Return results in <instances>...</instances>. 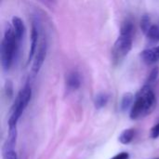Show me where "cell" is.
Masks as SVG:
<instances>
[{
    "label": "cell",
    "mask_w": 159,
    "mask_h": 159,
    "mask_svg": "<svg viewBox=\"0 0 159 159\" xmlns=\"http://www.w3.org/2000/svg\"><path fill=\"white\" fill-rule=\"evenodd\" d=\"M157 106V97L150 86L144 85L135 95L129 116L136 120L150 115Z\"/></svg>",
    "instance_id": "obj_1"
},
{
    "label": "cell",
    "mask_w": 159,
    "mask_h": 159,
    "mask_svg": "<svg viewBox=\"0 0 159 159\" xmlns=\"http://www.w3.org/2000/svg\"><path fill=\"white\" fill-rule=\"evenodd\" d=\"M19 41L16 38L12 25L8 24L5 30L4 37L1 43V65L5 71L9 70L14 59L16 58Z\"/></svg>",
    "instance_id": "obj_2"
},
{
    "label": "cell",
    "mask_w": 159,
    "mask_h": 159,
    "mask_svg": "<svg viewBox=\"0 0 159 159\" xmlns=\"http://www.w3.org/2000/svg\"><path fill=\"white\" fill-rule=\"evenodd\" d=\"M32 97V89L29 85H25L18 93L15 102L10 110V116L8 118V128L17 127V123L22 115L23 111L28 106V103Z\"/></svg>",
    "instance_id": "obj_3"
},
{
    "label": "cell",
    "mask_w": 159,
    "mask_h": 159,
    "mask_svg": "<svg viewBox=\"0 0 159 159\" xmlns=\"http://www.w3.org/2000/svg\"><path fill=\"white\" fill-rule=\"evenodd\" d=\"M132 48V36L120 35L115 42L112 48V61L115 65L120 63L121 61L129 53Z\"/></svg>",
    "instance_id": "obj_4"
},
{
    "label": "cell",
    "mask_w": 159,
    "mask_h": 159,
    "mask_svg": "<svg viewBox=\"0 0 159 159\" xmlns=\"http://www.w3.org/2000/svg\"><path fill=\"white\" fill-rule=\"evenodd\" d=\"M46 54H47V42L45 39H43L40 43V46L35 53V56L34 58V61H33V65H32V72L34 75L38 74V72L40 71L43 62L45 61L46 58Z\"/></svg>",
    "instance_id": "obj_5"
},
{
    "label": "cell",
    "mask_w": 159,
    "mask_h": 159,
    "mask_svg": "<svg viewBox=\"0 0 159 159\" xmlns=\"http://www.w3.org/2000/svg\"><path fill=\"white\" fill-rule=\"evenodd\" d=\"M39 37V29L35 21L33 22L32 24V32H31V46H30V50H29V55H28V61H32L35 53L37 51V41Z\"/></svg>",
    "instance_id": "obj_6"
},
{
    "label": "cell",
    "mask_w": 159,
    "mask_h": 159,
    "mask_svg": "<svg viewBox=\"0 0 159 159\" xmlns=\"http://www.w3.org/2000/svg\"><path fill=\"white\" fill-rule=\"evenodd\" d=\"M141 58L143 62L150 65L159 61V45L148 49H144L141 53Z\"/></svg>",
    "instance_id": "obj_7"
},
{
    "label": "cell",
    "mask_w": 159,
    "mask_h": 159,
    "mask_svg": "<svg viewBox=\"0 0 159 159\" xmlns=\"http://www.w3.org/2000/svg\"><path fill=\"white\" fill-rule=\"evenodd\" d=\"M81 82V75L77 71H72L66 75V87L71 90L78 89Z\"/></svg>",
    "instance_id": "obj_8"
},
{
    "label": "cell",
    "mask_w": 159,
    "mask_h": 159,
    "mask_svg": "<svg viewBox=\"0 0 159 159\" xmlns=\"http://www.w3.org/2000/svg\"><path fill=\"white\" fill-rule=\"evenodd\" d=\"M12 27H13L16 38L20 42L22 39V37L24 36V34H25V26H24V23H23L22 20L20 18L17 17V16L13 17L12 18Z\"/></svg>",
    "instance_id": "obj_9"
},
{
    "label": "cell",
    "mask_w": 159,
    "mask_h": 159,
    "mask_svg": "<svg viewBox=\"0 0 159 159\" xmlns=\"http://www.w3.org/2000/svg\"><path fill=\"white\" fill-rule=\"evenodd\" d=\"M134 99H135V96H133L132 93L130 92H128V93H125L122 97V100H121V103H120V108L123 112L127 111L128 109H131L132 105H133V102H134Z\"/></svg>",
    "instance_id": "obj_10"
},
{
    "label": "cell",
    "mask_w": 159,
    "mask_h": 159,
    "mask_svg": "<svg viewBox=\"0 0 159 159\" xmlns=\"http://www.w3.org/2000/svg\"><path fill=\"white\" fill-rule=\"evenodd\" d=\"M134 136H135V129H127L121 132V134L118 138V141L122 144H129L132 142Z\"/></svg>",
    "instance_id": "obj_11"
},
{
    "label": "cell",
    "mask_w": 159,
    "mask_h": 159,
    "mask_svg": "<svg viewBox=\"0 0 159 159\" xmlns=\"http://www.w3.org/2000/svg\"><path fill=\"white\" fill-rule=\"evenodd\" d=\"M109 101V95L105 92H100L95 96L94 99V106L96 109H102L103 108Z\"/></svg>",
    "instance_id": "obj_12"
},
{
    "label": "cell",
    "mask_w": 159,
    "mask_h": 159,
    "mask_svg": "<svg viewBox=\"0 0 159 159\" xmlns=\"http://www.w3.org/2000/svg\"><path fill=\"white\" fill-rule=\"evenodd\" d=\"M134 31V25L133 22L130 20H126L122 22L120 27V35H127V36H132Z\"/></svg>",
    "instance_id": "obj_13"
},
{
    "label": "cell",
    "mask_w": 159,
    "mask_h": 159,
    "mask_svg": "<svg viewBox=\"0 0 159 159\" xmlns=\"http://www.w3.org/2000/svg\"><path fill=\"white\" fill-rule=\"evenodd\" d=\"M147 38L152 42L159 41V22L157 24H153L146 34Z\"/></svg>",
    "instance_id": "obj_14"
},
{
    "label": "cell",
    "mask_w": 159,
    "mask_h": 159,
    "mask_svg": "<svg viewBox=\"0 0 159 159\" xmlns=\"http://www.w3.org/2000/svg\"><path fill=\"white\" fill-rule=\"evenodd\" d=\"M152 25L153 24L151 23V18H150V16L147 15V14L143 15V18L141 19V29H142L143 33L146 34Z\"/></svg>",
    "instance_id": "obj_15"
},
{
    "label": "cell",
    "mask_w": 159,
    "mask_h": 159,
    "mask_svg": "<svg viewBox=\"0 0 159 159\" xmlns=\"http://www.w3.org/2000/svg\"><path fill=\"white\" fill-rule=\"evenodd\" d=\"M158 75H159V68L157 66V67H155V68L151 71V73H150V75H149V76H148V78H147V81H146L147 83H146L145 85H147V86H150V87H151V85L157 81Z\"/></svg>",
    "instance_id": "obj_16"
},
{
    "label": "cell",
    "mask_w": 159,
    "mask_h": 159,
    "mask_svg": "<svg viewBox=\"0 0 159 159\" xmlns=\"http://www.w3.org/2000/svg\"><path fill=\"white\" fill-rule=\"evenodd\" d=\"M3 159H17V154L15 150L3 151Z\"/></svg>",
    "instance_id": "obj_17"
},
{
    "label": "cell",
    "mask_w": 159,
    "mask_h": 159,
    "mask_svg": "<svg viewBox=\"0 0 159 159\" xmlns=\"http://www.w3.org/2000/svg\"><path fill=\"white\" fill-rule=\"evenodd\" d=\"M150 136L152 139H157L159 137V123H157V125H155L150 132Z\"/></svg>",
    "instance_id": "obj_18"
},
{
    "label": "cell",
    "mask_w": 159,
    "mask_h": 159,
    "mask_svg": "<svg viewBox=\"0 0 159 159\" xmlns=\"http://www.w3.org/2000/svg\"><path fill=\"white\" fill-rule=\"evenodd\" d=\"M6 88V95H7V97H8V98H11L12 97V94H13V88H12V84H11V82L10 81H7V83H6V86H5Z\"/></svg>",
    "instance_id": "obj_19"
},
{
    "label": "cell",
    "mask_w": 159,
    "mask_h": 159,
    "mask_svg": "<svg viewBox=\"0 0 159 159\" xmlns=\"http://www.w3.org/2000/svg\"><path fill=\"white\" fill-rule=\"evenodd\" d=\"M111 159H129V155L127 152H122V153H119V154L116 155Z\"/></svg>",
    "instance_id": "obj_20"
},
{
    "label": "cell",
    "mask_w": 159,
    "mask_h": 159,
    "mask_svg": "<svg viewBox=\"0 0 159 159\" xmlns=\"http://www.w3.org/2000/svg\"><path fill=\"white\" fill-rule=\"evenodd\" d=\"M157 159H159V158H157Z\"/></svg>",
    "instance_id": "obj_21"
}]
</instances>
